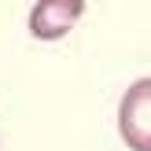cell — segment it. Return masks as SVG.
Returning <instances> with one entry per match:
<instances>
[{
  "mask_svg": "<svg viewBox=\"0 0 151 151\" xmlns=\"http://www.w3.org/2000/svg\"><path fill=\"white\" fill-rule=\"evenodd\" d=\"M118 133L133 151H151V78H140L125 88L118 107Z\"/></svg>",
  "mask_w": 151,
  "mask_h": 151,
  "instance_id": "6da1fadb",
  "label": "cell"
},
{
  "mask_svg": "<svg viewBox=\"0 0 151 151\" xmlns=\"http://www.w3.org/2000/svg\"><path fill=\"white\" fill-rule=\"evenodd\" d=\"M81 0H37L29 7V33L41 41H59L74 22L81 19Z\"/></svg>",
  "mask_w": 151,
  "mask_h": 151,
  "instance_id": "7a4b0ae2",
  "label": "cell"
}]
</instances>
